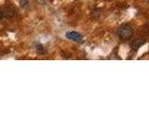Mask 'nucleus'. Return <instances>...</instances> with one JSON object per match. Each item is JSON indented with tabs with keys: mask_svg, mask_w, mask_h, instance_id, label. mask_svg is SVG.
Masks as SVG:
<instances>
[{
	"mask_svg": "<svg viewBox=\"0 0 149 139\" xmlns=\"http://www.w3.org/2000/svg\"><path fill=\"white\" fill-rule=\"evenodd\" d=\"M133 34V29L132 27L130 26V24H127V23H125V24H122L118 30V37L123 41H127L129 40L130 37L132 36Z\"/></svg>",
	"mask_w": 149,
	"mask_h": 139,
	"instance_id": "1",
	"label": "nucleus"
},
{
	"mask_svg": "<svg viewBox=\"0 0 149 139\" xmlns=\"http://www.w3.org/2000/svg\"><path fill=\"white\" fill-rule=\"evenodd\" d=\"M66 37L68 39L72 40V41H76V42H79L82 40V35L77 32H68L66 34Z\"/></svg>",
	"mask_w": 149,
	"mask_h": 139,
	"instance_id": "2",
	"label": "nucleus"
},
{
	"mask_svg": "<svg viewBox=\"0 0 149 139\" xmlns=\"http://www.w3.org/2000/svg\"><path fill=\"white\" fill-rule=\"evenodd\" d=\"M144 43H146V40L139 38V39L135 40V41L133 42L132 45V49H134V50H137V49L140 47V46H142Z\"/></svg>",
	"mask_w": 149,
	"mask_h": 139,
	"instance_id": "3",
	"label": "nucleus"
},
{
	"mask_svg": "<svg viewBox=\"0 0 149 139\" xmlns=\"http://www.w3.org/2000/svg\"><path fill=\"white\" fill-rule=\"evenodd\" d=\"M3 15L6 18H11L14 15V11L11 8H5L4 12H3Z\"/></svg>",
	"mask_w": 149,
	"mask_h": 139,
	"instance_id": "4",
	"label": "nucleus"
},
{
	"mask_svg": "<svg viewBox=\"0 0 149 139\" xmlns=\"http://www.w3.org/2000/svg\"><path fill=\"white\" fill-rule=\"evenodd\" d=\"M28 5V1L27 0H21V6L22 7H25Z\"/></svg>",
	"mask_w": 149,
	"mask_h": 139,
	"instance_id": "5",
	"label": "nucleus"
},
{
	"mask_svg": "<svg viewBox=\"0 0 149 139\" xmlns=\"http://www.w3.org/2000/svg\"><path fill=\"white\" fill-rule=\"evenodd\" d=\"M36 49H37V51H38L39 53H42V52H43V46H42L41 45H37V46H36Z\"/></svg>",
	"mask_w": 149,
	"mask_h": 139,
	"instance_id": "6",
	"label": "nucleus"
},
{
	"mask_svg": "<svg viewBox=\"0 0 149 139\" xmlns=\"http://www.w3.org/2000/svg\"><path fill=\"white\" fill-rule=\"evenodd\" d=\"M4 18V15H3V12L1 11V10H0V21H1L2 20V19Z\"/></svg>",
	"mask_w": 149,
	"mask_h": 139,
	"instance_id": "7",
	"label": "nucleus"
}]
</instances>
